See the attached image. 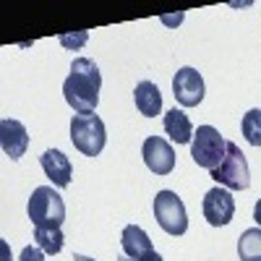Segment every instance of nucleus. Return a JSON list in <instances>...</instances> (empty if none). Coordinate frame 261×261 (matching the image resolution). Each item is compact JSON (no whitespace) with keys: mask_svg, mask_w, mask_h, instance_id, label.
<instances>
[{"mask_svg":"<svg viewBox=\"0 0 261 261\" xmlns=\"http://www.w3.org/2000/svg\"><path fill=\"white\" fill-rule=\"evenodd\" d=\"M212 178L225 186L227 191H246L251 186V172H248V162L246 154L241 151V146L227 141V151H225V160L220 162V167L212 170Z\"/></svg>","mask_w":261,"mask_h":261,"instance_id":"obj_5","label":"nucleus"},{"mask_svg":"<svg viewBox=\"0 0 261 261\" xmlns=\"http://www.w3.org/2000/svg\"><path fill=\"white\" fill-rule=\"evenodd\" d=\"M204 217L212 227H222L232 222V214H235V199L227 188H212L206 191L204 201H201Z\"/></svg>","mask_w":261,"mask_h":261,"instance_id":"obj_7","label":"nucleus"},{"mask_svg":"<svg viewBox=\"0 0 261 261\" xmlns=\"http://www.w3.org/2000/svg\"><path fill=\"white\" fill-rule=\"evenodd\" d=\"M71 141L73 146L86 157H97L105 149L107 141V130L99 115L94 113H79L71 120Z\"/></svg>","mask_w":261,"mask_h":261,"instance_id":"obj_3","label":"nucleus"},{"mask_svg":"<svg viewBox=\"0 0 261 261\" xmlns=\"http://www.w3.org/2000/svg\"><path fill=\"white\" fill-rule=\"evenodd\" d=\"M0 146H3L6 157H11V160L24 157L29 149V134H27L24 123L11 120V118L0 120Z\"/></svg>","mask_w":261,"mask_h":261,"instance_id":"obj_10","label":"nucleus"},{"mask_svg":"<svg viewBox=\"0 0 261 261\" xmlns=\"http://www.w3.org/2000/svg\"><path fill=\"white\" fill-rule=\"evenodd\" d=\"M253 220H256V225L261 227V199H258L256 206H253Z\"/></svg>","mask_w":261,"mask_h":261,"instance_id":"obj_21","label":"nucleus"},{"mask_svg":"<svg viewBox=\"0 0 261 261\" xmlns=\"http://www.w3.org/2000/svg\"><path fill=\"white\" fill-rule=\"evenodd\" d=\"M154 217L167 235L178 238L188 230V214H186V206L175 191H160L154 196Z\"/></svg>","mask_w":261,"mask_h":261,"instance_id":"obj_6","label":"nucleus"},{"mask_svg":"<svg viewBox=\"0 0 261 261\" xmlns=\"http://www.w3.org/2000/svg\"><path fill=\"white\" fill-rule=\"evenodd\" d=\"M34 241L47 256H55L65 246V235L60 227H34Z\"/></svg>","mask_w":261,"mask_h":261,"instance_id":"obj_15","label":"nucleus"},{"mask_svg":"<svg viewBox=\"0 0 261 261\" xmlns=\"http://www.w3.org/2000/svg\"><path fill=\"white\" fill-rule=\"evenodd\" d=\"M27 214L34 227H60L65 220V204L63 196L53 191V186H39L34 188Z\"/></svg>","mask_w":261,"mask_h":261,"instance_id":"obj_2","label":"nucleus"},{"mask_svg":"<svg viewBox=\"0 0 261 261\" xmlns=\"http://www.w3.org/2000/svg\"><path fill=\"white\" fill-rule=\"evenodd\" d=\"M73 261H94V258H89V256H81V253H76V256H73Z\"/></svg>","mask_w":261,"mask_h":261,"instance_id":"obj_22","label":"nucleus"},{"mask_svg":"<svg viewBox=\"0 0 261 261\" xmlns=\"http://www.w3.org/2000/svg\"><path fill=\"white\" fill-rule=\"evenodd\" d=\"M165 134L175 141V144H188L193 141V125L188 120V115L183 110H178V107H172V110H167L165 115Z\"/></svg>","mask_w":261,"mask_h":261,"instance_id":"obj_14","label":"nucleus"},{"mask_svg":"<svg viewBox=\"0 0 261 261\" xmlns=\"http://www.w3.org/2000/svg\"><path fill=\"white\" fill-rule=\"evenodd\" d=\"M172 94L183 107H196L204 99V79L196 68H180L172 79Z\"/></svg>","mask_w":261,"mask_h":261,"instance_id":"obj_9","label":"nucleus"},{"mask_svg":"<svg viewBox=\"0 0 261 261\" xmlns=\"http://www.w3.org/2000/svg\"><path fill=\"white\" fill-rule=\"evenodd\" d=\"M241 128H243V136L251 146H261V110L258 107H253V110H248L243 115Z\"/></svg>","mask_w":261,"mask_h":261,"instance_id":"obj_17","label":"nucleus"},{"mask_svg":"<svg viewBox=\"0 0 261 261\" xmlns=\"http://www.w3.org/2000/svg\"><path fill=\"white\" fill-rule=\"evenodd\" d=\"M86 37H89L86 32H79V34H63V37H60V45H63V47H68V50H79L84 42H86Z\"/></svg>","mask_w":261,"mask_h":261,"instance_id":"obj_18","label":"nucleus"},{"mask_svg":"<svg viewBox=\"0 0 261 261\" xmlns=\"http://www.w3.org/2000/svg\"><path fill=\"white\" fill-rule=\"evenodd\" d=\"M225 151H227V141H225V136L220 134V130H217L214 125H199V130L193 134V141H191L193 162L212 172L225 160Z\"/></svg>","mask_w":261,"mask_h":261,"instance_id":"obj_4","label":"nucleus"},{"mask_svg":"<svg viewBox=\"0 0 261 261\" xmlns=\"http://www.w3.org/2000/svg\"><path fill=\"white\" fill-rule=\"evenodd\" d=\"M141 157H144L146 167L154 172V175H170V172L175 170V149H172L165 139H160V136L144 139Z\"/></svg>","mask_w":261,"mask_h":261,"instance_id":"obj_8","label":"nucleus"},{"mask_svg":"<svg viewBox=\"0 0 261 261\" xmlns=\"http://www.w3.org/2000/svg\"><path fill=\"white\" fill-rule=\"evenodd\" d=\"M136 261H162V256H160L157 251H149V253H144V256L136 258Z\"/></svg>","mask_w":261,"mask_h":261,"instance_id":"obj_20","label":"nucleus"},{"mask_svg":"<svg viewBox=\"0 0 261 261\" xmlns=\"http://www.w3.org/2000/svg\"><path fill=\"white\" fill-rule=\"evenodd\" d=\"M134 102L139 107V113L144 118H157L162 110V94H160V86L151 84V81H139L136 84V92H134Z\"/></svg>","mask_w":261,"mask_h":261,"instance_id":"obj_12","label":"nucleus"},{"mask_svg":"<svg viewBox=\"0 0 261 261\" xmlns=\"http://www.w3.org/2000/svg\"><path fill=\"white\" fill-rule=\"evenodd\" d=\"M118 261H130V258H128V256H120V258H118Z\"/></svg>","mask_w":261,"mask_h":261,"instance_id":"obj_23","label":"nucleus"},{"mask_svg":"<svg viewBox=\"0 0 261 261\" xmlns=\"http://www.w3.org/2000/svg\"><path fill=\"white\" fill-rule=\"evenodd\" d=\"M42 162V170H45V175L58 186V188H65L73 178V167H71V160L63 154L60 149H47L45 154L39 157Z\"/></svg>","mask_w":261,"mask_h":261,"instance_id":"obj_11","label":"nucleus"},{"mask_svg":"<svg viewBox=\"0 0 261 261\" xmlns=\"http://www.w3.org/2000/svg\"><path fill=\"white\" fill-rule=\"evenodd\" d=\"M102 73L97 63L89 58H76L71 63V73L63 81V97L76 113H94L99 105Z\"/></svg>","mask_w":261,"mask_h":261,"instance_id":"obj_1","label":"nucleus"},{"mask_svg":"<svg viewBox=\"0 0 261 261\" xmlns=\"http://www.w3.org/2000/svg\"><path fill=\"white\" fill-rule=\"evenodd\" d=\"M120 243H123V253H125L130 261H136V258H141L144 253L154 251V248H151L149 235H146L139 225H125V227H123V235H120Z\"/></svg>","mask_w":261,"mask_h":261,"instance_id":"obj_13","label":"nucleus"},{"mask_svg":"<svg viewBox=\"0 0 261 261\" xmlns=\"http://www.w3.org/2000/svg\"><path fill=\"white\" fill-rule=\"evenodd\" d=\"M18 261H45V251H42L39 246H27L24 251H21Z\"/></svg>","mask_w":261,"mask_h":261,"instance_id":"obj_19","label":"nucleus"},{"mask_svg":"<svg viewBox=\"0 0 261 261\" xmlns=\"http://www.w3.org/2000/svg\"><path fill=\"white\" fill-rule=\"evenodd\" d=\"M238 256H241V261H261V227H251L241 235Z\"/></svg>","mask_w":261,"mask_h":261,"instance_id":"obj_16","label":"nucleus"}]
</instances>
